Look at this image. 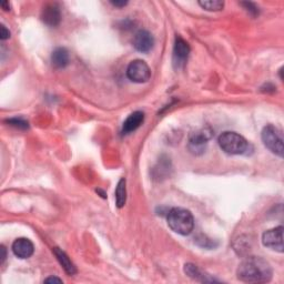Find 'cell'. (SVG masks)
<instances>
[{
  "instance_id": "1",
  "label": "cell",
  "mask_w": 284,
  "mask_h": 284,
  "mask_svg": "<svg viewBox=\"0 0 284 284\" xmlns=\"http://www.w3.org/2000/svg\"><path fill=\"white\" fill-rule=\"evenodd\" d=\"M272 268L260 256H250L243 260L236 270L238 279L246 283H266L272 279Z\"/></svg>"
},
{
  "instance_id": "2",
  "label": "cell",
  "mask_w": 284,
  "mask_h": 284,
  "mask_svg": "<svg viewBox=\"0 0 284 284\" xmlns=\"http://www.w3.org/2000/svg\"><path fill=\"white\" fill-rule=\"evenodd\" d=\"M168 226L172 231L181 235H189L194 228V219L192 213L182 208H173L167 215Z\"/></svg>"
},
{
  "instance_id": "3",
  "label": "cell",
  "mask_w": 284,
  "mask_h": 284,
  "mask_svg": "<svg viewBox=\"0 0 284 284\" xmlns=\"http://www.w3.org/2000/svg\"><path fill=\"white\" fill-rule=\"evenodd\" d=\"M219 146L223 151L228 154H249L253 150L250 145L242 136L236 132L227 131L223 132L219 137Z\"/></svg>"
},
{
  "instance_id": "4",
  "label": "cell",
  "mask_w": 284,
  "mask_h": 284,
  "mask_svg": "<svg viewBox=\"0 0 284 284\" xmlns=\"http://www.w3.org/2000/svg\"><path fill=\"white\" fill-rule=\"evenodd\" d=\"M261 138L263 144L269 149L270 151L274 154L279 155L280 158L283 157L284 147H283V133L282 131L272 125H268L263 128Z\"/></svg>"
},
{
  "instance_id": "5",
  "label": "cell",
  "mask_w": 284,
  "mask_h": 284,
  "mask_svg": "<svg viewBox=\"0 0 284 284\" xmlns=\"http://www.w3.org/2000/svg\"><path fill=\"white\" fill-rule=\"evenodd\" d=\"M127 77L133 83L145 84L151 77V70L144 60H133L127 68Z\"/></svg>"
},
{
  "instance_id": "6",
  "label": "cell",
  "mask_w": 284,
  "mask_h": 284,
  "mask_svg": "<svg viewBox=\"0 0 284 284\" xmlns=\"http://www.w3.org/2000/svg\"><path fill=\"white\" fill-rule=\"evenodd\" d=\"M263 246L278 251L280 253L283 252V227L280 226L271 230H268L267 232L263 233L262 236Z\"/></svg>"
},
{
  "instance_id": "7",
  "label": "cell",
  "mask_w": 284,
  "mask_h": 284,
  "mask_svg": "<svg viewBox=\"0 0 284 284\" xmlns=\"http://www.w3.org/2000/svg\"><path fill=\"white\" fill-rule=\"evenodd\" d=\"M189 53H190V46L188 45L186 40H184L181 37L175 38L173 47V66L175 68H184L188 62Z\"/></svg>"
},
{
  "instance_id": "8",
  "label": "cell",
  "mask_w": 284,
  "mask_h": 284,
  "mask_svg": "<svg viewBox=\"0 0 284 284\" xmlns=\"http://www.w3.org/2000/svg\"><path fill=\"white\" fill-rule=\"evenodd\" d=\"M211 136V131H208L207 129L192 132L190 137H189V149H190V151L194 154H200L204 152Z\"/></svg>"
},
{
  "instance_id": "9",
  "label": "cell",
  "mask_w": 284,
  "mask_h": 284,
  "mask_svg": "<svg viewBox=\"0 0 284 284\" xmlns=\"http://www.w3.org/2000/svg\"><path fill=\"white\" fill-rule=\"evenodd\" d=\"M154 39L152 35L147 30L138 31L133 38V46L138 51L147 53L153 48Z\"/></svg>"
},
{
  "instance_id": "10",
  "label": "cell",
  "mask_w": 284,
  "mask_h": 284,
  "mask_svg": "<svg viewBox=\"0 0 284 284\" xmlns=\"http://www.w3.org/2000/svg\"><path fill=\"white\" fill-rule=\"evenodd\" d=\"M35 247L27 238H19L12 243V252L19 259H28L33 254Z\"/></svg>"
},
{
  "instance_id": "11",
  "label": "cell",
  "mask_w": 284,
  "mask_h": 284,
  "mask_svg": "<svg viewBox=\"0 0 284 284\" xmlns=\"http://www.w3.org/2000/svg\"><path fill=\"white\" fill-rule=\"evenodd\" d=\"M43 22L50 27H56L62 20V13H60L59 7L56 4H50L44 7L42 11Z\"/></svg>"
},
{
  "instance_id": "12",
  "label": "cell",
  "mask_w": 284,
  "mask_h": 284,
  "mask_svg": "<svg viewBox=\"0 0 284 284\" xmlns=\"http://www.w3.org/2000/svg\"><path fill=\"white\" fill-rule=\"evenodd\" d=\"M144 120H145L144 112L136 111V112L131 113L124 123L123 133L128 134V133H131L132 131H136L138 128L142 125V123H144Z\"/></svg>"
},
{
  "instance_id": "13",
  "label": "cell",
  "mask_w": 284,
  "mask_h": 284,
  "mask_svg": "<svg viewBox=\"0 0 284 284\" xmlns=\"http://www.w3.org/2000/svg\"><path fill=\"white\" fill-rule=\"evenodd\" d=\"M51 63L56 69H64L69 65V52L66 48H56L52 51Z\"/></svg>"
},
{
  "instance_id": "14",
  "label": "cell",
  "mask_w": 284,
  "mask_h": 284,
  "mask_svg": "<svg viewBox=\"0 0 284 284\" xmlns=\"http://www.w3.org/2000/svg\"><path fill=\"white\" fill-rule=\"evenodd\" d=\"M53 253H55L57 260L59 261V263L62 265V267L64 268V270L69 275H73L77 273L76 267H74L72 261L69 259V256L67 255L63 250H60L59 248H55L53 249Z\"/></svg>"
},
{
  "instance_id": "15",
  "label": "cell",
  "mask_w": 284,
  "mask_h": 284,
  "mask_svg": "<svg viewBox=\"0 0 284 284\" xmlns=\"http://www.w3.org/2000/svg\"><path fill=\"white\" fill-rule=\"evenodd\" d=\"M185 272L188 276H190L191 279L200 282H214V279H210L208 275L202 273L201 270L197 267L192 265V263H188L185 266Z\"/></svg>"
},
{
  "instance_id": "16",
  "label": "cell",
  "mask_w": 284,
  "mask_h": 284,
  "mask_svg": "<svg viewBox=\"0 0 284 284\" xmlns=\"http://www.w3.org/2000/svg\"><path fill=\"white\" fill-rule=\"evenodd\" d=\"M127 201V189H126V179H121L118 182L116 189V204L118 208H123Z\"/></svg>"
},
{
  "instance_id": "17",
  "label": "cell",
  "mask_w": 284,
  "mask_h": 284,
  "mask_svg": "<svg viewBox=\"0 0 284 284\" xmlns=\"http://www.w3.org/2000/svg\"><path fill=\"white\" fill-rule=\"evenodd\" d=\"M199 5L208 11H219L225 7V3L221 0H205V2H199Z\"/></svg>"
},
{
  "instance_id": "18",
  "label": "cell",
  "mask_w": 284,
  "mask_h": 284,
  "mask_svg": "<svg viewBox=\"0 0 284 284\" xmlns=\"http://www.w3.org/2000/svg\"><path fill=\"white\" fill-rule=\"evenodd\" d=\"M7 123H8L10 126L19 128V129H28V121H26L22 118H12V119H8L7 120Z\"/></svg>"
},
{
  "instance_id": "19",
  "label": "cell",
  "mask_w": 284,
  "mask_h": 284,
  "mask_svg": "<svg viewBox=\"0 0 284 284\" xmlns=\"http://www.w3.org/2000/svg\"><path fill=\"white\" fill-rule=\"evenodd\" d=\"M243 7H245V9L249 12V13H251L252 16H256L259 13V9H258V7H256L254 4L252 3H242L241 4Z\"/></svg>"
},
{
  "instance_id": "20",
  "label": "cell",
  "mask_w": 284,
  "mask_h": 284,
  "mask_svg": "<svg viewBox=\"0 0 284 284\" xmlns=\"http://www.w3.org/2000/svg\"><path fill=\"white\" fill-rule=\"evenodd\" d=\"M9 37H10L9 30L7 29L4 25H2V27H0V38H2V40H6Z\"/></svg>"
},
{
  "instance_id": "21",
  "label": "cell",
  "mask_w": 284,
  "mask_h": 284,
  "mask_svg": "<svg viewBox=\"0 0 284 284\" xmlns=\"http://www.w3.org/2000/svg\"><path fill=\"white\" fill-rule=\"evenodd\" d=\"M53 282H57V283H63V280L57 278V276H50V278L46 279L45 280V283H53Z\"/></svg>"
},
{
  "instance_id": "22",
  "label": "cell",
  "mask_w": 284,
  "mask_h": 284,
  "mask_svg": "<svg viewBox=\"0 0 284 284\" xmlns=\"http://www.w3.org/2000/svg\"><path fill=\"white\" fill-rule=\"evenodd\" d=\"M111 5L114 7H119V8H123V7L128 5V2H111Z\"/></svg>"
},
{
  "instance_id": "23",
  "label": "cell",
  "mask_w": 284,
  "mask_h": 284,
  "mask_svg": "<svg viewBox=\"0 0 284 284\" xmlns=\"http://www.w3.org/2000/svg\"><path fill=\"white\" fill-rule=\"evenodd\" d=\"M2 253H3V255H2V265H4L5 261H6V258H7V252H6V249H5L4 246H2Z\"/></svg>"
},
{
  "instance_id": "24",
  "label": "cell",
  "mask_w": 284,
  "mask_h": 284,
  "mask_svg": "<svg viewBox=\"0 0 284 284\" xmlns=\"http://www.w3.org/2000/svg\"><path fill=\"white\" fill-rule=\"evenodd\" d=\"M2 7L4 8V10H8L10 5H9L8 2H4V3H2Z\"/></svg>"
}]
</instances>
